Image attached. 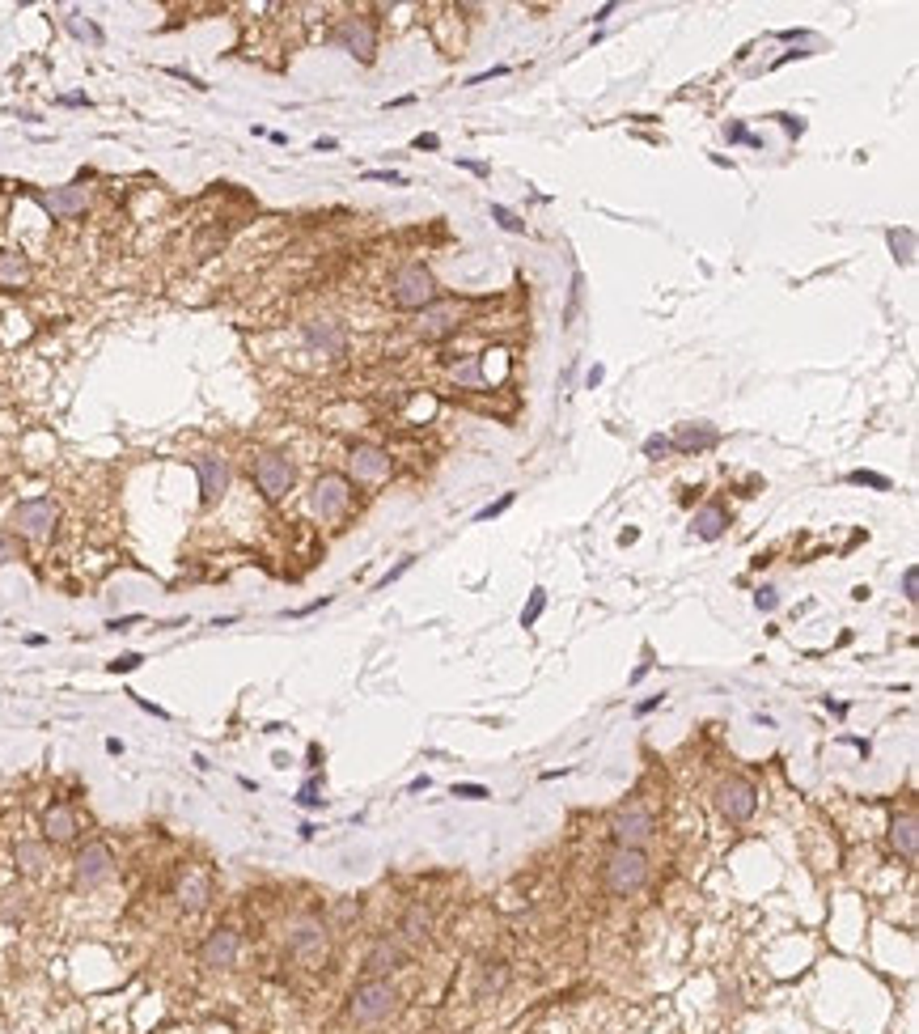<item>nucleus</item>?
<instances>
[{
    "instance_id": "nucleus-32",
    "label": "nucleus",
    "mask_w": 919,
    "mask_h": 1034,
    "mask_svg": "<svg viewBox=\"0 0 919 1034\" xmlns=\"http://www.w3.org/2000/svg\"><path fill=\"white\" fill-rule=\"evenodd\" d=\"M513 501H517V492H504L501 501H492V504H483V509H479V513H474V522H492V517H501V513H504V509H509V504H513Z\"/></svg>"
},
{
    "instance_id": "nucleus-27",
    "label": "nucleus",
    "mask_w": 919,
    "mask_h": 1034,
    "mask_svg": "<svg viewBox=\"0 0 919 1034\" xmlns=\"http://www.w3.org/2000/svg\"><path fill=\"white\" fill-rule=\"evenodd\" d=\"M890 251L898 263H915V234L911 229H890Z\"/></svg>"
},
{
    "instance_id": "nucleus-34",
    "label": "nucleus",
    "mask_w": 919,
    "mask_h": 1034,
    "mask_svg": "<svg viewBox=\"0 0 919 1034\" xmlns=\"http://www.w3.org/2000/svg\"><path fill=\"white\" fill-rule=\"evenodd\" d=\"M69 30L77 34V39H94V42H102V30H94L89 22H81V14H72V17H69Z\"/></svg>"
},
{
    "instance_id": "nucleus-20",
    "label": "nucleus",
    "mask_w": 919,
    "mask_h": 1034,
    "mask_svg": "<svg viewBox=\"0 0 919 1034\" xmlns=\"http://www.w3.org/2000/svg\"><path fill=\"white\" fill-rule=\"evenodd\" d=\"M721 441V433L712 429V424H703V420H695V424H678V433L669 437V449H683V454H699V449H708Z\"/></svg>"
},
{
    "instance_id": "nucleus-38",
    "label": "nucleus",
    "mask_w": 919,
    "mask_h": 1034,
    "mask_svg": "<svg viewBox=\"0 0 919 1034\" xmlns=\"http://www.w3.org/2000/svg\"><path fill=\"white\" fill-rule=\"evenodd\" d=\"M754 606H758V611H776V606H780V598H776V589L763 586V589H758V598H754Z\"/></svg>"
},
{
    "instance_id": "nucleus-29",
    "label": "nucleus",
    "mask_w": 919,
    "mask_h": 1034,
    "mask_svg": "<svg viewBox=\"0 0 919 1034\" xmlns=\"http://www.w3.org/2000/svg\"><path fill=\"white\" fill-rule=\"evenodd\" d=\"M547 611V589L538 586V589H529V606L521 611V628H534L538 623V615Z\"/></svg>"
},
{
    "instance_id": "nucleus-37",
    "label": "nucleus",
    "mask_w": 919,
    "mask_h": 1034,
    "mask_svg": "<svg viewBox=\"0 0 919 1034\" xmlns=\"http://www.w3.org/2000/svg\"><path fill=\"white\" fill-rule=\"evenodd\" d=\"M903 598H906V602L919 598V568H915V564H911V568L903 573Z\"/></svg>"
},
{
    "instance_id": "nucleus-6",
    "label": "nucleus",
    "mask_w": 919,
    "mask_h": 1034,
    "mask_svg": "<svg viewBox=\"0 0 919 1034\" xmlns=\"http://www.w3.org/2000/svg\"><path fill=\"white\" fill-rule=\"evenodd\" d=\"M326 924L318 920V916H297L293 924H289V954H293L297 963H318V958H326Z\"/></svg>"
},
{
    "instance_id": "nucleus-36",
    "label": "nucleus",
    "mask_w": 919,
    "mask_h": 1034,
    "mask_svg": "<svg viewBox=\"0 0 919 1034\" xmlns=\"http://www.w3.org/2000/svg\"><path fill=\"white\" fill-rule=\"evenodd\" d=\"M454 797H462V801H483V797H492L483 784H454Z\"/></svg>"
},
{
    "instance_id": "nucleus-13",
    "label": "nucleus",
    "mask_w": 919,
    "mask_h": 1034,
    "mask_svg": "<svg viewBox=\"0 0 919 1034\" xmlns=\"http://www.w3.org/2000/svg\"><path fill=\"white\" fill-rule=\"evenodd\" d=\"M39 204L51 212V217H60V221H72V217H81V212L89 208V191H85L81 182H64V187L42 191Z\"/></svg>"
},
{
    "instance_id": "nucleus-4",
    "label": "nucleus",
    "mask_w": 919,
    "mask_h": 1034,
    "mask_svg": "<svg viewBox=\"0 0 919 1034\" xmlns=\"http://www.w3.org/2000/svg\"><path fill=\"white\" fill-rule=\"evenodd\" d=\"M648 882V856L644 848H614L606 856V886L614 895H636Z\"/></svg>"
},
{
    "instance_id": "nucleus-15",
    "label": "nucleus",
    "mask_w": 919,
    "mask_h": 1034,
    "mask_svg": "<svg viewBox=\"0 0 919 1034\" xmlns=\"http://www.w3.org/2000/svg\"><path fill=\"white\" fill-rule=\"evenodd\" d=\"M335 42H339L348 56L361 60V64H369V60H373V51H377V34H373V26H369L364 17H348L344 26L335 30Z\"/></svg>"
},
{
    "instance_id": "nucleus-45",
    "label": "nucleus",
    "mask_w": 919,
    "mask_h": 1034,
    "mask_svg": "<svg viewBox=\"0 0 919 1034\" xmlns=\"http://www.w3.org/2000/svg\"><path fill=\"white\" fill-rule=\"evenodd\" d=\"M724 132H729V140H750V144H758V140H754V136H750V132H746V127H741V124H729V127H724Z\"/></svg>"
},
{
    "instance_id": "nucleus-48",
    "label": "nucleus",
    "mask_w": 919,
    "mask_h": 1034,
    "mask_svg": "<svg viewBox=\"0 0 919 1034\" xmlns=\"http://www.w3.org/2000/svg\"><path fill=\"white\" fill-rule=\"evenodd\" d=\"M657 704H661V696H653V699H644V704H636V716H644V713H653Z\"/></svg>"
},
{
    "instance_id": "nucleus-22",
    "label": "nucleus",
    "mask_w": 919,
    "mask_h": 1034,
    "mask_svg": "<svg viewBox=\"0 0 919 1034\" xmlns=\"http://www.w3.org/2000/svg\"><path fill=\"white\" fill-rule=\"evenodd\" d=\"M458 322H462V306H454V301H446V306H437V309H424V322H419V336L424 339H441L449 336V331H458Z\"/></svg>"
},
{
    "instance_id": "nucleus-47",
    "label": "nucleus",
    "mask_w": 919,
    "mask_h": 1034,
    "mask_svg": "<svg viewBox=\"0 0 919 1034\" xmlns=\"http://www.w3.org/2000/svg\"><path fill=\"white\" fill-rule=\"evenodd\" d=\"M780 124H784V127H788V132H793V136H801V132H805V124H801V119H793V115H780Z\"/></svg>"
},
{
    "instance_id": "nucleus-10",
    "label": "nucleus",
    "mask_w": 919,
    "mask_h": 1034,
    "mask_svg": "<svg viewBox=\"0 0 919 1034\" xmlns=\"http://www.w3.org/2000/svg\"><path fill=\"white\" fill-rule=\"evenodd\" d=\"M237 954H242V933H237L234 924H221V928H212V933L204 937L199 963L208 966V971H229V966L237 963Z\"/></svg>"
},
{
    "instance_id": "nucleus-18",
    "label": "nucleus",
    "mask_w": 919,
    "mask_h": 1034,
    "mask_svg": "<svg viewBox=\"0 0 919 1034\" xmlns=\"http://www.w3.org/2000/svg\"><path fill=\"white\" fill-rule=\"evenodd\" d=\"M407 963V950H403V941H391V937H381L373 950L364 954V966H361V975L364 979H386L391 971H399V966Z\"/></svg>"
},
{
    "instance_id": "nucleus-44",
    "label": "nucleus",
    "mask_w": 919,
    "mask_h": 1034,
    "mask_svg": "<svg viewBox=\"0 0 919 1034\" xmlns=\"http://www.w3.org/2000/svg\"><path fill=\"white\" fill-rule=\"evenodd\" d=\"M322 606H331V598H326V594H322L318 602H309V606H297L293 615H297V619H301V615H314V611H322Z\"/></svg>"
},
{
    "instance_id": "nucleus-21",
    "label": "nucleus",
    "mask_w": 919,
    "mask_h": 1034,
    "mask_svg": "<svg viewBox=\"0 0 919 1034\" xmlns=\"http://www.w3.org/2000/svg\"><path fill=\"white\" fill-rule=\"evenodd\" d=\"M890 848L903 856V861H915L919 856V818L911 810L898 814L890 823Z\"/></svg>"
},
{
    "instance_id": "nucleus-30",
    "label": "nucleus",
    "mask_w": 919,
    "mask_h": 1034,
    "mask_svg": "<svg viewBox=\"0 0 919 1034\" xmlns=\"http://www.w3.org/2000/svg\"><path fill=\"white\" fill-rule=\"evenodd\" d=\"M492 221L501 225V229H509V234H526V221L517 212H509L504 204H492Z\"/></svg>"
},
{
    "instance_id": "nucleus-5",
    "label": "nucleus",
    "mask_w": 919,
    "mask_h": 1034,
    "mask_svg": "<svg viewBox=\"0 0 919 1034\" xmlns=\"http://www.w3.org/2000/svg\"><path fill=\"white\" fill-rule=\"evenodd\" d=\"M111 878H115L111 844L94 839V844H85L81 853L72 856V882H77L81 891H94V886H102V882H111Z\"/></svg>"
},
{
    "instance_id": "nucleus-46",
    "label": "nucleus",
    "mask_w": 919,
    "mask_h": 1034,
    "mask_svg": "<svg viewBox=\"0 0 919 1034\" xmlns=\"http://www.w3.org/2000/svg\"><path fill=\"white\" fill-rule=\"evenodd\" d=\"M132 623H140V615H127V619H111V623H106V628H111V632H127V628H132Z\"/></svg>"
},
{
    "instance_id": "nucleus-16",
    "label": "nucleus",
    "mask_w": 919,
    "mask_h": 1034,
    "mask_svg": "<svg viewBox=\"0 0 919 1034\" xmlns=\"http://www.w3.org/2000/svg\"><path fill=\"white\" fill-rule=\"evenodd\" d=\"M196 475H199V492H204V504H216L229 488V462L221 454H199L196 458Z\"/></svg>"
},
{
    "instance_id": "nucleus-50",
    "label": "nucleus",
    "mask_w": 919,
    "mask_h": 1034,
    "mask_svg": "<svg viewBox=\"0 0 919 1034\" xmlns=\"http://www.w3.org/2000/svg\"><path fill=\"white\" fill-rule=\"evenodd\" d=\"M602 378H606V369H602V365H593V369H589V386H598Z\"/></svg>"
},
{
    "instance_id": "nucleus-2",
    "label": "nucleus",
    "mask_w": 919,
    "mask_h": 1034,
    "mask_svg": "<svg viewBox=\"0 0 919 1034\" xmlns=\"http://www.w3.org/2000/svg\"><path fill=\"white\" fill-rule=\"evenodd\" d=\"M391 301L399 309H428L437 306V276L424 263L399 267V276L391 284Z\"/></svg>"
},
{
    "instance_id": "nucleus-28",
    "label": "nucleus",
    "mask_w": 919,
    "mask_h": 1034,
    "mask_svg": "<svg viewBox=\"0 0 919 1034\" xmlns=\"http://www.w3.org/2000/svg\"><path fill=\"white\" fill-rule=\"evenodd\" d=\"M504 979H509L504 963H483V975H479V992H501Z\"/></svg>"
},
{
    "instance_id": "nucleus-19",
    "label": "nucleus",
    "mask_w": 919,
    "mask_h": 1034,
    "mask_svg": "<svg viewBox=\"0 0 919 1034\" xmlns=\"http://www.w3.org/2000/svg\"><path fill=\"white\" fill-rule=\"evenodd\" d=\"M348 466H352V475L364 479V484H377V479H386L391 475V454L381 446H352L348 454Z\"/></svg>"
},
{
    "instance_id": "nucleus-25",
    "label": "nucleus",
    "mask_w": 919,
    "mask_h": 1034,
    "mask_svg": "<svg viewBox=\"0 0 919 1034\" xmlns=\"http://www.w3.org/2000/svg\"><path fill=\"white\" fill-rule=\"evenodd\" d=\"M14 861H17L22 873H42V869H47V848H42L39 839H22L14 848Z\"/></svg>"
},
{
    "instance_id": "nucleus-39",
    "label": "nucleus",
    "mask_w": 919,
    "mask_h": 1034,
    "mask_svg": "<svg viewBox=\"0 0 919 1034\" xmlns=\"http://www.w3.org/2000/svg\"><path fill=\"white\" fill-rule=\"evenodd\" d=\"M644 454H648V458H661V454H669V437H648V441H644Z\"/></svg>"
},
{
    "instance_id": "nucleus-9",
    "label": "nucleus",
    "mask_w": 919,
    "mask_h": 1034,
    "mask_svg": "<svg viewBox=\"0 0 919 1034\" xmlns=\"http://www.w3.org/2000/svg\"><path fill=\"white\" fill-rule=\"evenodd\" d=\"M611 831H614V844H619V848H644V844L657 836V818L644 810V806H627V810L614 814Z\"/></svg>"
},
{
    "instance_id": "nucleus-17",
    "label": "nucleus",
    "mask_w": 919,
    "mask_h": 1034,
    "mask_svg": "<svg viewBox=\"0 0 919 1034\" xmlns=\"http://www.w3.org/2000/svg\"><path fill=\"white\" fill-rule=\"evenodd\" d=\"M77 836H81V818H77V810H72L69 801L47 806V814H42V839L47 844H72Z\"/></svg>"
},
{
    "instance_id": "nucleus-31",
    "label": "nucleus",
    "mask_w": 919,
    "mask_h": 1034,
    "mask_svg": "<svg viewBox=\"0 0 919 1034\" xmlns=\"http://www.w3.org/2000/svg\"><path fill=\"white\" fill-rule=\"evenodd\" d=\"M848 484H860V488H878V492H890V479L878 475V471H851Z\"/></svg>"
},
{
    "instance_id": "nucleus-51",
    "label": "nucleus",
    "mask_w": 919,
    "mask_h": 1034,
    "mask_svg": "<svg viewBox=\"0 0 919 1034\" xmlns=\"http://www.w3.org/2000/svg\"><path fill=\"white\" fill-rule=\"evenodd\" d=\"M428 784H432V780H428V776H416V780H411V793H424V789H428Z\"/></svg>"
},
{
    "instance_id": "nucleus-12",
    "label": "nucleus",
    "mask_w": 919,
    "mask_h": 1034,
    "mask_svg": "<svg viewBox=\"0 0 919 1034\" xmlns=\"http://www.w3.org/2000/svg\"><path fill=\"white\" fill-rule=\"evenodd\" d=\"M174 899H179V908L187 911V916H196V911H204L212 903V878L196 865L182 869L179 882H174Z\"/></svg>"
},
{
    "instance_id": "nucleus-33",
    "label": "nucleus",
    "mask_w": 919,
    "mask_h": 1034,
    "mask_svg": "<svg viewBox=\"0 0 919 1034\" xmlns=\"http://www.w3.org/2000/svg\"><path fill=\"white\" fill-rule=\"evenodd\" d=\"M140 666H144V657H140V653H124V657H115L106 670H111V674H132V670H140Z\"/></svg>"
},
{
    "instance_id": "nucleus-14",
    "label": "nucleus",
    "mask_w": 919,
    "mask_h": 1034,
    "mask_svg": "<svg viewBox=\"0 0 919 1034\" xmlns=\"http://www.w3.org/2000/svg\"><path fill=\"white\" fill-rule=\"evenodd\" d=\"M306 344L314 352H322V356H344L348 331H344V322L339 319H309L306 322Z\"/></svg>"
},
{
    "instance_id": "nucleus-7",
    "label": "nucleus",
    "mask_w": 919,
    "mask_h": 1034,
    "mask_svg": "<svg viewBox=\"0 0 919 1034\" xmlns=\"http://www.w3.org/2000/svg\"><path fill=\"white\" fill-rule=\"evenodd\" d=\"M716 810H721L729 823H746V818L758 810V789H754L746 776H729V780L716 784Z\"/></svg>"
},
{
    "instance_id": "nucleus-35",
    "label": "nucleus",
    "mask_w": 919,
    "mask_h": 1034,
    "mask_svg": "<svg viewBox=\"0 0 919 1034\" xmlns=\"http://www.w3.org/2000/svg\"><path fill=\"white\" fill-rule=\"evenodd\" d=\"M356 916H361V903H356V899H344V903H335V920H339V924H352Z\"/></svg>"
},
{
    "instance_id": "nucleus-42",
    "label": "nucleus",
    "mask_w": 919,
    "mask_h": 1034,
    "mask_svg": "<svg viewBox=\"0 0 919 1034\" xmlns=\"http://www.w3.org/2000/svg\"><path fill=\"white\" fill-rule=\"evenodd\" d=\"M297 801H301V806H322V797H318V780H309L306 789L297 793Z\"/></svg>"
},
{
    "instance_id": "nucleus-49",
    "label": "nucleus",
    "mask_w": 919,
    "mask_h": 1034,
    "mask_svg": "<svg viewBox=\"0 0 919 1034\" xmlns=\"http://www.w3.org/2000/svg\"><path fill=\"white\" fill-rule=\"evenodd\" d=\"M437 144H441V140L432 136V132H428V136H416V149H437Z\"/></svg>"
},
{
    "instance_id": "nucleus-3",
    "label": "nucleus",
    "mask_w": 919,
    "mask_h": 1034,
    "mask_svg": "<svg viewBox=\"0 0 919 1034\" xmlns=\"http://www.w3.org/2000/svg\"><path fill=\"white\" fill-rule=\"evenodd\" d=\"M60 509L51 496H30L14 509V534L17 539H30V543H47L56 534Z\"/></svg>"
},
{
    "instance_id": "nucleus-40",
    "label": "nucleus",
    "mask_w": 919,
    "mask_h": 1034,
    "mask_svg": "<svg viewBox=\"0 0 919 1034\" xmlns=\"http://www.w3.org/2000/svg\"><path fill=\"white\" fill-rule=\"evenodd\" d=\"M364 179H373V182H391V187H403V174H394V170H369Z\"/></svg>"
},
{
    "instance_id": "nucleus-24",
    "label": "nucleus",
    "mask_w": 919,
    "mask_h": 1034,
    "mask_svg": "<svg viewBox=\"0 0 919 1034\" xmlns=\"http://www.w3.org/2000/svg\"><path fill=\"white\" fill-rule=\"evenodd\" d=\"M724 526H729V513H724L721 504H703V509L691 517V531H695L699 539H708V543L712 539H721Z\"/></svg>"
},
{
    "instance_id": "nucleus-11",
    "label": "nucleus",
    "mask_w": 919,
    "mask_h": 1034,
    "mask_svg": "<svg viewBox=\"0 0 919 1034\" xmlns=\"http://www.w3.org/2000/svg\"><path fill=\"white\" fill-rule=\"evenodd\" d=\"M348 501H352V492H348V479L344 475H322L318 484H314V492H309V509H314L322 522L339 517L348 509Z\"/></svg>"
},
{
    "instance_id": "nucleus-23",
    "label": "nucleus",
    "mask_w": 919,
    "mask_h": 1034,
    "mask_svg": "<svg viewBox=\"0 0 919 1034\" xmlns=\"http://www.w3.org/2000/svg\"><path fill=\"white\" fill-rule=\"evenodd\" d=\"M30 284V259L22 251H0V289Z\"/></svg>"
},
{
    "instance_id": "nucleus-8",
    "label": "nucleus",
    "mask_w": 919,
    "mask_h": 1034,
    "mask_svg": "<svg viewBox=\"0 0 919 1034\" xmlns=\"http://www.w3.org/2000/svg\"><path fill=\"white\" fill-rule=\"evenodd\" d=\"M254 484H259V492H263L267 501H280L284 492L293 488V462L284 458V454H276V449L259 454L254 458Z\"/></svg>"
},
{
    "instance_id": "nucleus-41",
    "label": "nucleus",
    "mask_w": 919,
    "mask_h": 1034,
    "mask_svg": "<svg viewBox=\"0 0 919 1034\" xmlns=\"http://www.w3.org/2000/svg\"><path fill=\"white\" fill-rule=\"evenodd\" d=\"M9 559H17V539L14 534H0V564H9Z\"/></svg>"
},
{
    "instance_id": "nucleus-26",
    "label": "nucleus",
    "mask_w": 919,
    "mask_h": 1034,
    "mask_svg": "<svg viewBox=\"0 0 919 1034\" xmlns=\"http://www.w3.org/2000/svg\"><path fill=\"white\" fill-rule=\"evenodd\" d=\"M428 924H432L428 908H419V903H416V908L403 916V928H399V933H403V941H419V937L428 933Z\"/></svg>"
},
{
    "instance_id": "nucleus-1",
    "label": "nucleus",
    "mask_w": 919,
    "mask_h": 1034,
    "mask_svg": "<svg viewBox=\"0 0 919 1034\" xmlns=\"http://www.w3.org/2000/svg\"><path fill=\"white\" fill-rule=\"evenodd\" d=\"M399 1013V988L391 979H364L361 988H352L348 996V1018L356 1026H381Z\"/></svg>"
},
{
    "instance_id": "nucleus-43",
    "label": "nucleus",
    "mask_w": 919,
    "mask_h": 1034,
    "mask_svg": "<svg viewBox=\"0 0 919 1034\" xmlns=\"http://www.w3.org/2000/svg\"><path fill=\"white\" fill-rule=\"evenodd\" d=\"M132 699H136V704H140V708H144V713H153V716H161V721H170V713H166V708H157V704H149V699H144V696H136V691H132Z\"/></svg>"
}]
</instances>
